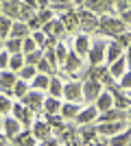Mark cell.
Instances as JSON below:
<instances>
[{
  "label": "cell",
  "mask_w": 131,
  "mask_h": 146,
  "mask_svg": "<svg viewBox=\"0 0 131 146\" xmlns=\"http://www.w3.org/2000/svg\"><path fill=\"white\" fill-rule=\"evenodd\" d=\"M98 29L103 31V33H109V35L116 37V35H120V33L125 31V22L112 18V15H103V18L98 20Z\"/></svg>",
  "instance_id": "cell-1"
},
{
  "label": "cell",
  "mask_w": 131,
  "mask_h": 146,
  "mask_svg": "<svg viewBox=\"0 0 131 146\" xmlns=\"http://www.w3.org/2000/svg\"><path fill=\"white\" fill-rule=\"evenodd\" d=\"M22 105H26L31 111L44 109V96H42V92H39V90H29L24 96H22Z\"/></svg>",
  "instance_id": "cell-2"
},
{
  "label": "cell",
  "mask_w": 131,
  "mask_h": 146,
  "mask_svg": "<svg viewBox=\"0 0 131 146\" xmlns=\"http://www.w3.org/2000/svg\"><path fill=\"white\" fill-rule=\"evenodd\" d=\"M81 87H83V100H96V96L103 92V83L98 79H85Z\"/></svg>",
  "instance_id": "cell-3"
},
{
  "label": "cell",
  "mask_w": 131,
  "mask_h": 146,
  "mask_svg": "<svg viewBox=\"0 0 131 146\" xmlns=\"http://www.w3.org/2000/svg\"><path fill=\"white\" fill-rule=\"evenodd\" d=\"M105 46H107L105 39H96V42L92 44V48L87 50V55H90V63H92V66H98V63L105 61Z\"/></svg>",
  "instance_id": "cell-4"
},
{
  "label": "cell",
  "mask_w": 131,
  "mask_h": 146,
  "mask_svg": "<svg viewBox=\"0 0 131 146\" xmlns=\"http://www.w3.org/2000/svg\"><path fill=\"white\" fill-rule=\"evenodd\" d=\"M63 98L70 100V103H79V100H83V87H81V83H76V81L66 83V85H63Z\"/></svg>",
  "instance_id": "cell-5"
},
{
  "label": "cell",
  "mask_w": 131,
  "mask_h": 146,
  "mask_svg": "<svg viewBox=\"0 0 131 146\" xmlns=\"http://www.w3.org/2000/svg\"><path fill=\"white\" fill-rule=\"evenodd\" d=\"M127 127V120H112V122H100L96 131L98 135H116L118 131H125Z\"/></svg>",
  "instance_id": "cell-6"
},
{
  "label": "cell",
  "mask_w": 131,
  "mask_h": 146,
  "mask_svg": "<svg viewBox=\"0 0 131 146\" xmlns=\"http://www.w3.org/2000/svg\"><path fill=\"white\" fill-rule=\"evenodd\" d=\"M42 31L46 33V35H53V37H61V35H66V26H63L61 20H57V18L48 20V22L42 26Z\"/></svg>",
  "instance_id": "cell-7"
},
{
  "label": "cell",
  "mask_w": 131,
  "mask_h": 146,
  "mask_svg": "<svg viewBox=\"0 0 131 146\" xmlns=\"http://www.w3.org/2000/svg\"><path fill=\"white\" fill-rule=\"evenodd\" d=\"M120 55H125V46L116 39V42H109L105 46V61L107 63H112V61H116Z\"/></svg>",
  "instance_id": "cell-8"
},
{
  "label": "cell",
  "mask_w": 131,
  "mask_h": 146,
  "mask_svg": "<svg viewBox=\"0 0 131 146\" xmlns=\"http://www.w3.org/2000/svg\"><path fill=\"white\" fill-rule=\"evenodd\" d=\"M79 26H81L85 33H90V31L98 29V20H96V15H92V11L87 9V11L79 13Z\"/></svg>",
  "instance_id": "cell-9"
},
{
  "label": "cell",
  "mask_w": 131,
  "mask_h": 146,
  "mask_svg": "<svg viewBox=\"0 0 131 146\" xmlns=\"http://www.w3.org/2000/svg\"><path fill=\"white\" fill-rule=\"evenodd\" d=\"M11 111H13V116L20 120V124H26V127H29V124L33 122V111L29 109L26 105H13Z\"/></svg>",
  "instance_id": "cell-10"
},
{
  "label": "cell",
  "mask_w": 131,
  "mask_h": 146,
  "mask_svg": "<svg viewBox=\"0 0 131 146\" xmlns=\"http://www.w3.org/2000/svg\"><path fill=\"white\" fill-rule=\"evenodd\" d=\"M26 35H31V29H29V24H26V22H22V20H15V22H11L9 37H18V39H24Z\"/></svg>",
  "instance_id": "cell-11"
},
{
  "label": "cell",
  "mask_w": 131,
  "mask_h": 146,
  "mask_svg": "<svg viewBox=\"0 0 131 146\" xmlns=\"http://www.w3.org/2000/svg\"><path fill=\"white\" fill-rule=\"evenodd\" d=\"M20 7H22V0H2V13L11 20H18Z\"/></svg>",
  "instance_id": "cell-12"
},
{
  "label": "cell",
  "mask_w": 131,
  "mask_h": 146,
  "mask_svg": "<svg viewBox=\"0 0 131 146\" xmlns=\"http://www.w3.org/2000/svg\"><path fill=\"white\" fill-rule=\"evenodd\" d=\"M59 20H61L63 26H66V33H74V31L79 29V13H74V11H66Z\"/></svg>",
  "instance_id": "cell-13"
},
{
  "label": "cell",
  "mask_w": 131,
  "mask_h": 146,
  "mask_svg": "<svg viewBox=\"0 0 131 146\" xmlns=\"http://www.w3.org/2000/svg\"><path fill=\"white\" fill-rule=\"evenodd\" d=\"M50 133H53V129H50V124H48L46 120H37L35 124H33V135L37 137V142L50 137Z\"/></svg>",
  "instance_id": "cell-14"
},
{
  "label": "cell",
  "mask_w": 131,
  "mask_h": 146,
  "mask_svg": "<svg viewBox=\"0 0 131 146\" xmlns=\"http://www.w3.org/2000/svg\"><path fill=\"white\" fill-rule=\"evenodd\" d=\"M100 122H112V120H127V109H118V107H112L100 113L98 118Z\"/></svg>",
  "instance_id": "cell-15"
},
{
  "label": "cell",
  "mask_w": 131,
  "mask_h": 146,
  "mask_svg": "<svg viewBox=\"0 0 131 146\" xmlns=\"http://www.w3.org/2000/svg\"><path fill=\"white\" fill-rule=\"evenodd\" d=\"M96 118H98V109H96V105H90L87 109H83V111H79V113H76V122H79V124L94 122Z\"/></svg>",
  "instance_id": "cell-16"
},
{
  "label": "cell",
  "mask_w": 131,
  "mask_h": 146,
  "mask_svg": "<svg viewBox=\"0 0 131 146\" xmlns=\"http://www.w3.org/2000/svg\"><path fill=\"white\" fill-rule=\"evenodd\" d=\"M114 107V98H112V92H100L98 96H96V109H98V113H103V111L112 109Z\"/></svg>",
  "instance_id": "cell-17"
},
{
  "label": "cell",
  "mask_w": 131,
  "mask_h": 146,
  "mask_svg": "<svg viewBox=\"0 0 131 146\" xmlns=\"http://www.w3.org/2000/svg\"><path fill=\"white\" fill-rule=\"evenodd\" d=\"M9 142H11V144H29V146L39 144V142H37V137L33 135V131H24V133H20V131H18V133L13 135V137H11Z\"/></svg>",
  "instance_id": "cell-18"
},
{
  "label": "cell",
  "mask_w": 131,
  "mask_h": 146,
  "mask_svg": "<svg viewBox=\"0 0 131 146\" xmlns=\"http://www.w3.org/2000/svg\"><path fill=\"white\" fill-rule=\"evenodd\" d=\"M20 127H22V124H20V120L15 116H13V118H5V120H2V129H5V135L9 137V140L20 131Z\"/></svg>",
  "instance_id": "cell-19"
},
{
  "label": "cell",
  "mask_w": 131,
  "mask_h": 146,
  "mask_svg": "<svg viewBox=\"0 0 131 146\" xmlns=\"http://www.w3.org/2000/svg\"><path fill=\"white\" fill-rule=\"evenodd\" d=\"M81 111V107H79V103H63L61 109H59V113H61L63 120H72V118H76V113Z\"/></svg>",
  "instance_id": "cell-20"
},
{
  "label": "cell",
  "mask_w": 131,
  "mask_h": 146,
  "mask_svg": "<svg viewBox=\"0 0 131 146\" xmlns=\"http://www.w3.org/2000/svg\"><path fill=\"white\" fill-rule=\"evenodd\" d=\"M125 68H127V57L120 55L116 61H112V63H109V74H112L114 79H120V74L125 72Z\"/></svg>",
  "instance_id": "cell-21"
},
{
  "label": "cell",
  "mask_w": 131,
  "mask_h": 146,
  "mask_svg": "<svg viewBox=\"0 0 131 146\" xmlns=\"http://www.w3.org/2000/svg\"><path fill=\"white\" fill-rule=\"evenodd\" d=\"M109 87V92H112V98H114V107H118V109H127L131 105L129 96H125V94H120L118 90H114V85H107Z\"/></svg>",
  "instance_id": "cell-22"
},
{
  "label": "cell",
  "mask_w": 131,
  "mask_h": 146,
  "mask_svg": "<svg viewBox=\"0 0 131 146\" xmlns=\"http://www.w3.org/2000/svg\"><path fill=\"white\" fill-rule=\"evenodd\" d=\"M87 50H90V37L83 33V35H79V37L74 39V52H76L79 57H85Z\"/></svg>",
  "instance_id": "cell-23"
},
{
  "label": "cell",
  "mask_w": 131,
  "mask_h": 146,
  "mask_svg": "<svg viewBox=\"0 0 131 146\" xmlns=\"http://www.w3.org/2000/svg\"><path fill=\"white\" fill-rule=\"evenodd\" d=\"M79 68H81V57L76 55V52H68V57L63 61V70L66 72H74Z\"/></svg>",
  "instance_id": "cell-24"
},
{
  "label": "cell",
  "mask_w": 131,
  "mask_h": 146,
  "mask_svg": "<svg viewBox=\"0 0 131 146\" xmlns=\"http://www.w3.org/2000/svg\"><path fill=\"white\" fill-rule=\"evenodd\" d=\"M131 142V131H118L116 135H109V140H107V144L112 146H122V144H129Z\"/></svg>",
  "instance_id": "cell-25"
},
{
  "label": "cell",
  "mask_w": 131,
  "mask_h": 146,
  "mask_svg": "<svg viewBox=\"0 0 131 146\" xmlns=\"http://www.w3.org/2000/svg\"><path fill=\"white\" fill-rule=\"evenodd\" d=\"M48 81H50L48 74L37 72V74L31 79V87H33V90H39V92H42V90H48Z\"/></svg>",
  "instance_id": "cell-26"
},
{
  "label": "cell",
  "mask_w": 131,
  "mask_h": 146,
  "mask_svg": "<svg viewBox=\"0 0 131 146\" xmlns=\"http://www.w3.org/2000/svg\"><path fill=\"white\" fill-rule=\"evenodd\" d=\"M114 0H85L83 5L90 9V11H105V9H109L112 7Z\"/></svg>",
  "instance_id": "cell-27"
},
{
  "label": "cell",
  "mask_w": 131,
  "mask_h": 146,
  "mask_svg": "<svg viewBox=\"0 0 131 146\" xmlns=\"http://www.w3.org/2000/svg\"><path fill=\"white\" fill-rule=\"evenodd\" d=\"M15 81H18V74L13 70H2L0 72V87H13Z\"/></svg>",
  "instance_id": "cell-28"
},
{
  "label": "cell",
  "mask_w": 131,
  "mask_h": 146,
  "mask_svg": "<svg viewBox=\"0 0 131 146\" xmlns=\"http://www.w3.org/2000/svg\"><path fill=\"white\" fill-rule=\"evenodd\" d=\"M98 135V131H96V127H94L92 122H87V124H83V129H81V137H83V142H94V137Z\"/></svg>",
  "instance_id": "cell-29"
},
{
  "label": "cell",
  "mask_w": 131,
  "mask_h": 146,
  "mask_svg": "<svg viewBox=\"0 0 131 146\" xmlns=\"http://www.w3.org/2000/svg\"><path fill=\"white\" fill-rule=\"evenodd\" d=\"M48 92H50V96H55V98H61L63 96V83L59 79H50L48 81Z\"/></svg>",
  "instance_id": "cell-30"
},
{
  "label": "cell",
  "mask_w": 131,
  "mask_h": 146,
  "mask_svg": "<svg viewBox=\"0 0 131 146\" xmlns=\"http://www.w3.org/2000/svg\"><path fill=\"white\" fill-rule=\"evenodd\" d=\"M50 124V129H55L57 133H61L63 131V118H61V113L57 111V113H48V120H46Z\"/></svg>",
  "instance_id": "cell-31"
},
{
  "label": "cell",
  "mask_w": 131,
  "mask_h": 146,
  "mask_svg": "<svg viewBox=\"0 0 131 146\" xmlns=\"http://www.w3.org/2000/svg\"><path fill=\"white\" fill-rule=\"evenodd\" d=\"M59 109H61V103H59V98H55V96L44 98V111H46V113H57Z\"/></svg>",
  "instance_id": "cell-32"
},
{
  "label": "cell",
  "mask_w": 131,
  "mask_h": 146,
  "mask_svg": "<svg viewBox=\"0 0 131 146\" xmlns=\"http://www.w3.org/2000/svg\"><path fill=\"white\" fill-rule=\"evenodd\" d=\"M22 66H24V52H13V55L9 57V70L18 72Z\"/></svg>",
  "instance_id": "cell-33"
},
{
  "label": "cell",
  "mask_w": 131,
  "mask_h": 146,
  "mask_svg": "<svg viewBox=\"0 0 131 146\" xmlns=\"http://www.w3.org/2000/svg\"><path fill=\"white\" fill-rule=\"evenodd\" d=\"M5 50L7 52H22V39H18V37H9L5 42Z\"/></svg>",
  "instance_id": "cell-34"
},
{
  "label": "cell",
  "mask_w": 131,
  "mask_h": 146,
  "mask_svg": "<svg viewBox=\"0 0 131 146\" xmlns=\"http://www.w3.org/2000/svg\"><path fill=\"white\" fill-rule=\"evenodd\" d=\"M18 72H20V79H22V81H31L33 76L37 74V68H35V66H29V63H24V66L20 68Z\"/></svg>",
  "instance_id": "cell-35"
},
{
  "label": "cell",
  "mask_w": 131,
  "mask_h": 146,
  "mask_svg": "<svg viewBox=\"0 0 131 146\" xmlns=\"http://www.w3.org/2000/svg\"><path fill=\"white\" fill-rule=\"evenodd\" d=\"M44 57V52H42V48H35V50H31V52H26L24 55V63H29V66H37V61Z\"/></svg>",
  "instance_id": "cell-36"
},
{
  "label": "cell",
  "mask_w": 131,
  "mask_h": 146,
  "mask_svg": "<svg viewBox=\"0 0 131 146\" xmlns=\"http://www.w3.org/2000/svg\"><path fill=\"white\" fill-rule=\"evenodd\" d=\"M35 20H37V24H39V29H42L48 20H53V9H39L37 13H35Z\"/></svg>",
  "instance_id": "cell-37"
},
{
  "label": "cell",
  "mask_w": 131,
  "mask_h": 146,
  "mask_svg": "<svg viewBox=\"0 0 131 146\" xmlns=\"http://www.w3.org/2000/svg\"><path fill=\"white\" fill-rule=\"evenodd\" d=\"M9 31H11V18H7V15H0V39L9 37Z\"/></svg>",
  "instance_id": "cell-38"
},
{
  "label": "cell",
  "mask_w": 131,
  "mask_h": 146,
  "mask_svg": "<svg viewBox=\"0 0 131 146\" xmlns=\"http://www.w3.org/2000/svg\"><path fill=\"white\" fill-rule=\"evenodd\" d=\"M33 15H35V9L22 2V7H20V13H18V20H22V22H26V20H31Z\"/></svg>",
  "instance_id": "cell-39"
},
{
  "label": "cell",
  "mask_w": 131,
  "mask_h": 146,
  "mask_svg": "<svg viewBox=\"0 0 131 146\" xmlns=\"http://www.w3.org/2000/svg\"><path fill=\"white\" fill-rule=\"evenodd\" d=\"M35 68H37V72H44V74H50V72H55V70H57V68L53 66L48 59H44V57L37 61V66H35Z\"/></svg>",
  "instance_id": "cell-40"
},
{
  "label": "cell",
  "mask_w": 131,
  "mask_h": 146,
  "mask_svg": "<svg viewBox=\"0 0 131 146\" xmlns=\"http://www.w3.org/2000/svg\"><path fill=\"white\" fill-rule=\"evenodd\" d=\"M26 92H29V85H26V83H24L22 79H18L15 83H13V94H15L18 98H22V96L26 94Z\"/></svg>",
  "instance_id": "cell-41"
},
{
  "label": "cell",
  "mask_w": 131,
  "mask_h": 146,
  "mask_svg": "<svg viewBox=\"0 0 131 146\" xmlns=\"http://www.w3.org/2000/svg\"><path fill=\"white\" fill-rule=\"evenodd\" d=\"M13 103L9 100V96H5V94H0V116H7L9 111H11Z\"/></svg>",
  "instance_id": "cell-42"
},
{
  "label": "cell",
  "mask_w": 131,
  "mask_h": 146,
  "mask_svg": "<svg viewBox=\"0 0 131 146\" xmlns=\"http://www.w3.org/2000/svg\"><path fill=\"white\" fill-rule=\"evenodd\" d=\"M53 50H55L57 63H61V66H63V61H66V57H68V50H66V46H63V44H57Z\"/></svg>",
  "instance_id": "cell-43"
},
{
  "label": "cell",
  "mask_w": 131,
  "mask_h": 146,
  "mask_svg": "<svg viewBox=\"0 0 131 146\" xmlns=\"http://www.w3.org/2000/svg\"><path fill=\"white\" fill-rule=\"evenodd\" d=\"M31 37H33V42L37 44L39 48H44V44H46V33H44L42 29H35V31L31 33Z\"/></svg>",
  "instance_id": "cell-44"
},
{
  "label": "cell",
  "mask_w": 131,
  "mask_h": 146,
  "mask_svg": "<svg viewBox=\"0 0 131 146\" xmlns=\"http://www.w3.org/2000/svg\"><path fill=\"white\" fill-rule=\"evenodd\" d=\"M35 48H39V46L33 42V37H31V35H26L24 39H22V52L26 55V52H31V50H35Z\"/></svg>",
  "instance_id": "cell-45"
},
{
  "label": "cell",
  "mask_w": 131,
  "mask_h": 146,
  "mask_svg": "<svg viewBox=\"0 0 131 146\" xmlns=\"http://www.w3.org/2000/svg\"><path fill=\"white\" fill-rule=\"evenodd\" d=\"M118 85H120V90H129V87H131V72H122V74H120V83H118Z\"/></svg>",
  "instance_id": "cell-46"
},
{
  "label": "cell",
  "mask_w": 131,
  "mask_h": 146,
  "mask_svg": "<svg viewBox=\"0 0 131 146\" xmlns=\"http://www.w3.org/2000/svg\"><path fill=\"white\" fill-rule=\"evenodd\" d=\"M116 37H118V42L122 44V46H129V44H131V33H125V31H122V33L116 35Z\"/></svg>",
  "instance_id": "cell-47"
},
{
  "label": "cell",
  "mask_w": 131,
  "mask_h": 146,
  "mask_svg": "<svg viewBox=\"0 0 131 146\" xmlns=\"http://www.w3.org/2000/svg\"><path fill=\"white\" fill-rule=\"evenodd\" d=\"M0 68H9V52H0Z\"/></svg>",
  "instance_id": "cell-48"
},
{
  "label": "cell",
  "mask_w": 131,
  "mask_h": 146,
  "mask_svg": "<svg viewBox=\"0 0 131 146\" xmlns=\"http://www.w3.org/2000/svg\"><path fill=\"white\" fill-rule=\"evenodd\" d=\"M120 20H122L125 24H127V22L131 24V9H125V11H122V18H120Z\"/></svg>",
  "instance_id": "cell-49"
},
{
  "label": "cell",
  "mask_w": 131,
  "mask_h": 146,
  "mask_svg": "<svg viewBox=\"0 0 131 146\" xmlns=\"http://www.w3.org/2000/svg\"><path fill=\"white\" fill-rule=\"evenodd\" d=\"M24 5H29V7H33V9H37V0H22Z\"/></svg>",
  "instance_id": "cell-50"
},
{
  "label": "cell",
  "mask_w": 131,
  "mask_h": 146,
  "mask_svg": "<svg viewBox=\"0 0 131 146\" xmlns=\"http://www.w3.org/2000/svg\"><path fill=\"white\" fill-rule=\"evenodd\" d=\"M50 2H57V5H72V0H50Z\"/></svg>",
  "instance_id": "cell-51"
},
{
  "label": "cell",
  "mask_w": 131,
  "mask_h": 146,
  "mask_svg": "<svg viewBox=\"0 0 131 146\" xmlns=\"http://www.w3.org/2000/svg\"><path fill=\"white\" fill-rule=\"evenodd\" d=\"M0 144H9V137L5 133H0Z\"/></svg>",
  "instance_id": "cell-52"
},
{
  "label": "cell",
  "mask_w": 131,
  "mask_h": 146,
  "mask_svg": "<svg viewBox=\"0 0 131 146\" xmlns=\"http://www.w3.org/2000/svg\"><path fill=\"white\" fill-rule=\"evenodd\" d=\"M131 59V44H129V52H127V61Z\"/></svg>",
  "instance_id": "cell-53"
},
{
  "label": "cell",
  "mask_w": 131,
  "mask_h": 146,
  "mask_svg": "<svg viewBox=\"0 0 131 146\" xmlns=\"http://www.w3.org/2000/svg\"><path fill=\"white\" fill-rule=\"evenodd\" d=\"M72 2H76V5H83V2H85V0H72Z\"/></svg>",
  "instance_id": "cell-54"
},
{
  "label": "cell",
  "mask_w": 131,
  "mask_h": 146,
  "mask_svg": "<svg viewBox=\"0 0 131 146\" xmlns=\"http://www.w3.org/2000/svg\"><path fill=\"white\" fill-rule=\"evenodd\" d=\"M2 50H5V44H2V39H0V52H2Z\"/></svg>",
  "instance_id": "cell-55"
},
{
  "label": "cell",
  "mask_w": 131,
  "mask_h": 146,
  "mask_svg": "<svg viewBox=\"0 0 131 146\" xmlns=\"http://www.w3.org/2000/svg\"><path fill=\"white\" fill-rule=\"evenodd\" d=\"M127 96H129V100H131V87H129V94H127Z\"/></svg>",
  "instance_id": "cell-56"
},
{
  "label": "cell",
  "mask_w": 131,
  "mask_h": 146,
  "mask_svg": "<svg viewBox=\"0 0 131 146\" xmlns=\"http://www.w3.org/2000/svg\"><path fill=\"white\" fill-rule=\"evenodd\" d=\"M0 15H2V2H0Z\"/></svg>",
  "instance_id": "cell-57"
},
{
  "label": "cell",
  "mask_w": 131,
  "mask_h": 146,
  "mask_svg": "<svg viewBox=\"0 0 131 146\" xmlns=\"http://www.w3.org/2000/svg\"><path fill=\"white\" fill-rule=\"evenodd\" d=\"M127 63H131V59H129V61H127Z\"/></svg>",
  "instance_id": "cell-58"
},
{
  "label": "cell",
  "mask_w": 131,
  "mask_h": 146,
  "mask_svg": "<svg viewBox=\"0 0 131 146\" xmlns=\"http://www.w3.org/2000/svg\"><path fill=\"white\" fill-rule=\"evenodd\" d=\"M129 118H131V111H129Z\"/></svg>",
  "instance_id": "cell-59"
},
{
  "label": "cell",
  "mask_w": 131,
  "mask_h": 146,
  "mask_svg": "<svg viewBox=\"0 0 131 146\" xmlns=\"http://www.w3.org/2000/svg\"><path fill=\"white\" fill-rule=\"evenodd\" d=\"M0 2H2V0H0Z\"/></svg>",
  "instance_id": "cell-60"
},
{
  "label": "cell",
  "mask_w": 131,
  "mask_h": 146,
  "mask_svg": "<svg viewBox=\"0 0 131 146\" xmlns=\"http://www.w3.org/2000/svg\"><path fill=\"white\" fill-rule=\"evenodd\" d=\"M129 2H131V0H129Z\"/></svg>",
  "instance_id": "cell-61"
}]
</instances>
